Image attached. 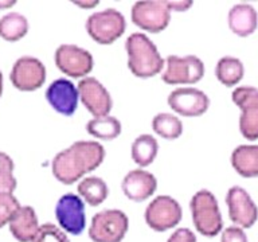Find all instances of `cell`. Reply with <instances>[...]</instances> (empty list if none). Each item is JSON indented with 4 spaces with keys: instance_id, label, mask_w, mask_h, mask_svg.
Wrapping results in <instances>:
<instances>
[{
    "instance_id": "obj_23",
    "label": "cell",
    "mask_w": 258,
    "mask_h": 242,
    "mask_svg": "<svg viewBox=\"0 0 258 242\" xmlns=\"http://www.w3.org/2000/svg\"><path fill=\"white\" fill-rule=\"evenodd\" d=\"M157 151H159V143L156 139L152 135L144 133L132 143L131 156L137 165L147 167L156 159Z\"/></svg>"
},
{
    "instance_id": "obj_18",
    "label": "cell",
    "mask_w": 258,
    "mask_h": 242,
    "mask_svg": "<svg viewBox=\"0 0 258 242\" xmlns=\"http://www.w3.org/2000/svg\"><path fill=\"white\" fill-rule=\"evenodd\" d=\"M10 231L19 242H32L39 231V222L31 206H20L10 221Z\"/></svg>"
},
{
    "instance_id": "obj_1",
    "label": "cell",
    "mask_w": 258,
    "mask_h": 242,
    "mask_svg": "<svg viewBox=\"0 0 258 242\" xmlns=\"http://www.w3.org/2000/svg\"><path fill=\"white\" fill-rule=\"evenodd\" d=\"M105 159V148L98 141L73 143L52 159L51 169L56 180L73 185L88 172L98 168Z\"/></svg>"
},
{
    "instance_id": "obj_31",
    "label": "cell",
    "mask_w": 258,
    "mask_h": 242,
    "mask_svg": "<svg viewBox=\"0 0 258 242\" xmlns=\"http://www.w3.org/2000/svg\"><path fill=\"white\" fill-rule=\"evenodd\" d=\"M167 242H197V235L189 229L180 227L169 235Z\"/></svg>"
},
{
    "instance_id": "obj_10",
    "label": "cell",
    "mask_w": 258,
    "mask_h": 242,
    "mask_svg": "<svg viewBox=\"0 0 258 242\" xmlns=\"http://www.w3.org/2000/svg\"><path fill=\"white\" fill-rule=\"evenodd\" d=\"M56 68L72 78H82L93 70V55L77 44H60L55 50Z\"/></svg>"
},
{
    "instance_id": "obj_34",
    "label": "cell",
    "mask_w": 258,
    "mask_h": 242,
    "mask_svg": "<svg viewBox=\"0 0 258 242\" xmlns=\"http://www.w3.org/2000/svg\"><path fill=\"white\" fill-rule=\"evenodd\" d=\"M77 6H80V7H84V8H92V7H96L98 2H76Z\"/></svg>"
},
{
    "instance_id": "obj_15",
    "label": "cell",
    "mask_w": 258,
    "mask_h": 242,
    "mask_svg": "<svg viewBox=\"0 0 258 242\" xmlns=\"http://www.w3.org/2000/svg\"><path fill=\"white\" fill-rule=\"evenodd\" d=\"M168 105L181 116L198 117L207 112L210 98L197 88H176L169 93Z\"/></svg>"
},
{
    "instance_id": "obj_11",
    "label": "cell",
    "mask_w": 258,
    "mask_h": 242,
    "mask_svg": "<svg viewBox=\"0 0 258 242\" xmlns=\"http://www.w3.org/2000/svg\"><path fill=\"white\" fill-rule=\"evenodd\" d=\"M55 218L64 233L78 235L86 226L85 203L77 194L68 193L59 198L55 206Z\"/></svg>"
},
{
    "instance_id": "obj_9",
    "label": "cell",
    "mask_w": 258,
    "mask_h": 242,
    "mask_svg": "<svg viewBox=\"0 0 258 242\" xmlns=\"http://www.w3.org/2000/svg\"><path fill=\"white\" fill-rule=\"evenodd\" d=\"M205 76V65L197 55H169L161 80L168 85L195 84Z\"/></svg>"
},
{
    "instance_id": "obj_20",
    "label": "cell",
    "mask_w": 258,
    "mask_h": 242,
    "mask_svg": "<svg viewBox=\"0 0 258 242\" xmlns=\"http://www.w3.org/2000/svg\"><path fill=\"white\" fill-rule=\"evenodd\" d=\"M233 168L243 177L258 176V145H238L231 153Z\"/></svg>"
},
{
    "instance_id": "obj_32",
    "label": "cell",
    "mask_w": 258,
    "mask_h": 242,
    "mask_svg": "<svg viewBox=\"0 0 258 242\" xmlns=\"http://www.w3.org/2000/svg\"><path fill=\"white\" fill-rule=\"evenodd\" d=\"M3 171H11L14 172V161L7 153H4L0 151V172Z\"/></svg>"
},
{
    "instance_id": "obj_12",
    "label": "cell",
    "mask_w": 258,
    "mask_h": 242,
    "mask_svg": "<svg viewBox=\"0 0 258 242\" xmlns=\"http://www.w3.org/2000/svg\"><path fill=\"white\" fill-rule=\"evenodd\" d=\"M229 217L235 226L250 229L258 219V207L245 189L234 186L226 194Z\"/></svg>"
},
{
    "instance_id": "obj_22",
    "label": "cell",
    "mask_w": 258,
    "mask_h": 242,
    "mask_svg": "<svg viewBox=\"0 0 258 242\" xmlns=\"http://www.w3.org/2000/svg\"><path fill=\"white\" fill-rule=\"evenodd\" d=\"M245 66L241 59L235 56H223L217 62L215 66V76L217 80L227 88L235 86L243 78Z\"/></svg>"
},
{
    "instance_id": "obj_21",
    "label": "cell",
    "mask_w": 258,
    "mask_h": 242,
    "mask_svg": "<svg viewBox=\"0 0 258 242\" xmlns=\"http://www.w3.org/2000/svg\"><path fill=\"white\" fill-rule=\"evenodd\" d=\"M77 191L80 197L92 207L100 206L108 198L109 189L104 179L98 176H88L78 183Z\"/></svg>"
},
{
    "instance_id": "obj_29",
    "label": "cell",
    "mask_w": 258,
    "mask_h": 242,
    "mask_svg": "<svg viewBox=\"0 0 258 242\" xmlns=\"http://www.w3.org/2000/svg\"><path fill=\"white\" fill-rule=\"evenodd\" d=\"M221 242H249L245 230L239 226H229L221 234Z\"/></svg>"
},
{
    "instance_id": "obj_30",
    "label": "cell",
    "mask_w": 258,
    "mask_h": 242,
    "mask_svg": "<svg viewBox=\"0 0 258 242\" xmlns=\"http://www.w3.org/2000/svg\"><path fill=\"white\" fill-rule=\"evenodd\" d=\"M16 189V179L11 171L0 172V194H12Z\"/></svg>"
},
{
    "instance_id": "obj_28",
    "label": "cell",
    "mask_w": 258,
    "mask_h": 242,
    "mask_svg": "<svg viewBox=\"0 0 258 242\" xmlns=\"http://www.w3.org/2000/svg\"><path fill=\"white\" fill-rule=\"evenodd\" d=\"M19 209V201L12 194H0V229L10 223Z\"/></svg>"
},
{
    "instance_id": "obj_8",
    "label": "cell",
    "mask_w": 258,
    "mask_h": 242,
    "mask_svg": "<svg viewBox=\"0 0 258 242\" xmlns=\"http://www.w3.org/2000/svg\"><path fill=\"white\" fill-rule=\"evenodd\" d=\"M233 102L241 109L239 131L247 140H258V89L239 86L231 94Z\"/></svg>"
},
{
    "instance_id": "obj_2",
    "label": "cell",
    "mask_w": 258,
    "mask_h": 242,
    "mask_svg": "<svg viewBox=\"0 0 258 242\" xmlns=\"http://www.w3.org/2000/svg\"><path fill=\"white\" fill-rule=\"evenodd\" d=\"M128 68L139 78H151L164 68V59L152 40L143 32H135L125 42Z\"/></svg>"
},
{
    "instance_id": "obj_33",
    "label": "cell",
    "mask_w": 258,
    "mask_h": 242,
    "mask_svg": "<svg viewBox=\"0 0 258 242\" xmlns=\"http://www.w3.org/2000/svg\"><path fill=\"white\" fill-rule=\"evenodd\" d=\"M169 8L172 10V11H179L183 12L185 10H188L191 6H192V2H187V0H179V2H168Z\"/></svg>"
},
{
    "instance_id": "obj_17",
    "label": "cell",
    "mask_w": 258,
    "mask_h": 242,
    "mask_svg": "<svg viewBox=\"0 0 258 242\" xmlns=\"http://www.w3.org/2000/svg\"><path fill=\"white\" fill-rule=\"evenodd\" d=\"M157 189L156 177L145 169L129 171L121 182V190L125 197L135 202H143L152 197Z\"/></svg>"
},
{
    "instance_id": "obj_14",
    "label": "cell",
    "mask_w": 258,
    "mask_h": 242,
    "mask_svg": "<svg viewBox=\"0 0 258 242\" xmlns=\"http://www.w3.org/2000/svg\"><path fill=\"white\" fill-rule=\"evenodd\" d=\"M80 98L85 108L94 117L109 116L112 110L113 101L110 93L100 81L94 77H85L77 85Z\"/></svg>"
},
{
    "instance_id": "obj_4",
    "label": "cell",
    "mask_w": 258,
    "mask_h": 242,
    "mask_svg": "<svg viewBox=\"0 0 258 242\" xmlns=\"http://www.w3.org/2000/svg\"><path fill=\"white\" fill-rule=\"evenodd\" d=\"M129 229V219L124 211L102 210L92 218L89 237L93 242H121Z\"/></svg>"
},
{
    "instance_id": "obj_3",
    "label": "cell",
    "mask_w": 258,
    "mask_h": 242,
    "mask_svg": "<svg viewBox=\"0 0 258 242\" xmlns=\"http://www.w3.org/2000/svg\"><path fill=\"white\" fill-rule=\"evenodd\" d=\"M189 209L192 214V222L198 233L205 237L213 238L223 229L221 210L215 195L209 190H199L194 194Z\"/></svg>"
},
{
    "instance_id": "obj_24",
    "label": "cell",
    "mask_w": 258,
    "mask_h": 242,
    "mask_svg": "<svg viewBox=\"0 0 258 242\" xmlns=\"http://www.w3.org/2000/svg\"><path fill=\"white\" fill-rule=\"evenodd\" d=\"M28 32V20L19 12H10L0 18V36L8 42L22 39Z\"/></svg>"
},
{
    "instance_id": "obj_36",
    "label": "cell",
    "mask_w": 258,
    "mask_h": 242,
    "mask_svg": "<svg viewBox=\"0 0 258 242\" xmlns=\"http://www.w3.org/2000/svg\"><path fill=\"white\" fill-rule=\"evenodd\" d=\"M2 93H3V74L0 72V97H2Z\"/></svg>"
},
{
    "instance_id": "obj_7",
    "label": "cell",
    "mask_w": 258,
    "mask_h": 242,
    "mask_svg": "<svg viewBox=\"0 0 258 242\" xmlns=\"http://www.w3.org/2000/svg\"><path fill=\"white\" fill-rule=\"evenodd\" d=\"M183 217V210L176 199L168 195L156 197L145 210L147 225L155 231H167L176 227Z\"/></svg>"
},
{
    "instance_id": "obj_27",
    "label": "cell",
    "mask_w": 258,
    "mask_h": 242,
    "mask_svg": "<svg viewBox=\"0 0 258 242\" xmlns=\"http://www.w3.org/2000/svg\"><path fill=\"white\" fill-rule=\"evenodd\" d=\"M32 242H70L68 234L54 223H44L39 227Z\"/></svg>"
},
{
    "instance_id": "obj_26",
    "label": "cell",
    "mask_w": 258,
    "mask_h": 242,
    "mask_svg": "<svg viewBox=\"0 0 258 242\" xmlns=\"http://www.w3.org/2000/svg\"><path fill=\"white\" fill-rule=\"evenodd\" d=\"M152 129L167 140H175L183 133V123L169 113H159L152 118Z\"/></svg>"
},
{
    "instance_id": "obj_16",
    "label": "cell",
    "mask_w": 258,
    "mask_h": 242,
    "mask_svg": "<svg viewBox=\"0 0 258 242\" xmlns=\"http://www.w3.org/2000/svg\"><path fill=\"white\" fill-rule=\"evenodd\" d=\"M46 100L55 112L63 116H72L77 110L80 93L78 88L70 80L58 78L48 85Z\"/></svg>"
},
{
    "instance_id": "obj_19",
    "label": "cell",
    "mask_w": 258,
    "mask_h": 242,
    "mask_svg": "<svg viewBox=\"0 0 258 242\" xmlns=\"http://www.w3.org/2000/svg\"><path fill=\"white\" fill-rule=\"evenodd\" d=\"M230 30L238 36L251 35L258 26L255 8L247 3H238L231 7L227 15Z\"/></svg>"
},
{
    "instance_id": "obj_6",
    "label": "cell",
    "mask_w": 258,
    "mask_h": 242,
    "mask_svg": "<svg viewBox=\"0 0 258 242\" xmlns=\"http://www.w3.org/2000/svg\"><path fill=\"white\" fill-rule=\"evenodd\" d=\"M169 4L167 0H145L133 4L131 18L132 22L148 32H160L171 20Z\"/></svg>"
},
{
    "instance_id": "obj_5",
    "label": "cell",
    "mask_w": 258,
    "mask_h": 242,
    "mask_svg": "<svg viewBox=\"0 0 258 242\" xmlns=\"http://www.w3.org/2000/svg\"><path fill=\"white\" fill-rule=\"evenodd\" d=\"M126 28L124 15L116 8L97 11L86 20V31L100 44H110L117 40Z\"/></svg>"
},
{
    "instance_id": "obj_25",
    "label": "cell",
    "mask_w": 258,
    "mask_h": 242,
    "mask_svg": "<svg viewBox=\"0 0 258 242\" xmlns=\"http://www.w3.org/2000/svg\"><path fill=\"white\" fill-rule=\"evenodd\" d=\"M86 132L96 139L101 140H113L120 136L121 123L114 116L94 117L86 124Z\"/></svg>"
},
{
    "instance_id": "obj_35",
    "label": "cell",
    "mask_w": 258,
    "mask_h": 242,
    "mask_svg": "<svg viewBox=\"0 0 258 242\" xmlns=\"http://www.w3.org/2000/svg\"><path fill=\"white\" fill-rule=\"evenodd\" d=\"M16 2H11V0H4V2H0V10H3V8H10L12 7Z\"/></svg>"
},
{
    "instance_id": "obj_13",
    "label": "cell",
    "mask_w": 258,
    "mask_h": 242,
    "mask_svg": "<svg viewBox=\"0 0 258 242\" xmlns=\"http://www.w3.org/2000/svg\"><path fill=\"white\" fill-rule=\"evenodd\" d=\"M10 78L18 90L32 92L44 84L46 68L35 56H22L12 66Z\"/></svg>"
}]
</instances>
